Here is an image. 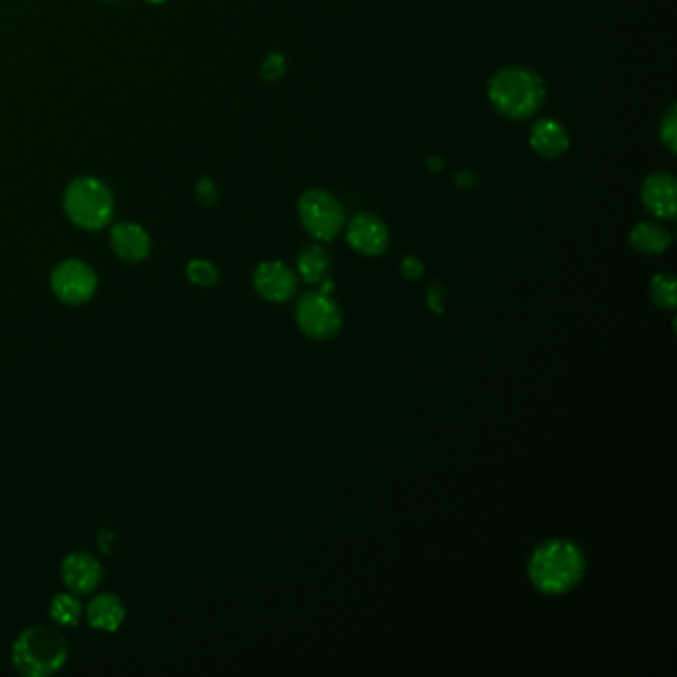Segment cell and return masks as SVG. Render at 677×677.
I'll return each mask as SVG.
<instances>
[{
  "label": "cell",
  "mask_w": 677,
  "mask_h": 677,
  "mask_svg": "<svg viewBox=\"0 0 677 677\" xmlns=\"http://www.w3.org/2000/svg\"><path fill=\"white\" fill-rule=\"evenodd\" d=\"M114 253L126 263H141L149 257L151 239L137 223H118L110 233Z\"/></svg>",
  "instance_id": "cell-12"
},
{
  "label": "cell",
  "mask_w": 677,
  "mask_h": 677,
  "mask_svg": "<svg viewBox=\"0 0 677 677\" xmlns=\"http://www.w3.org/2000/svg\"><path fill=\"white\" fill-rule=\"evenodd\" d=\"M68 660V642L50 626L26 628L12 646V666L26 677L58 674Z\"/></svg>",
  "instance_id": "cell-3"
},
{
  "label": "cell",
  "mask_w": 677,
  "mask_h": 677,
  "mask_svg": "<svg viewBox=\"0 0 677 677\" xmlns=\"http://www.w3.org/2000/svg\"><path fill=\"white\" fill-rule=\"evenodd\" d=\"M60 574L70 592L84 596L100 586L104 570L96 556L88 552H72L62 560Z\"/></svg>",
  "instance_id": "cell-9"
},
{
  "label": "cell",
  "mask_w": 677,
  "mask_h": 677,
  "mask_svg": "<svg viewBox=\"0 0 677 677\" xmlns=\"http://www.w3.org/2000/svg\"><path fill=\"white\" fill-rule=\"evenodd\" d=\"M50 286L56 298L70 306H80L92 300L98 290V276L94 269L78 259L62 261L52 274Z\"/></svg>",
  "instance_id": "cell-7"
},
{
  "label": "cell",
  "mask_w": 677,
  "mask_h": 677,
  "mask_svg": "<svg viewBox=\"0 0 677 677\" xmlns=\"http://www.w3.org/2000/svg\"><path fill=\"white\" fill-rule=\"evenodd\" d=\"M114 195L110 187L96 177L74 179L64 195V211L68 219L86 231H100L114 217Z\"/></svg>",
  "instance_id": "cell-4"
},
{
  "label": "cell",
  "mask_w": 677,
  "mask_h": 677,
  "mask_svg": "<svg viewBox=\"0 0 677 677\" xmlns=\"http://www.w3.org/2000/svg\"><path fill=\"white\" fill-rule=\"evenodd\" d=\"M253 286L257 294L269 302H286L296 294L298 280L294 271H290L280 261H267L257 267L253 274Z\"/></svg>",
  "instance_id": "cell-10"
},
{
  "label": "cell",
  "mask_w": 677,
  "mask_h": 677,
  "mask_svg": "<svg viewBox=\"0 0 677 677\" xmlns=\"http://www.w3.org/2000/svg\"><path fill=\"white\" fill-rule=\"evenodd\" d=\"M676 195L677 183L672 173L660 171L644 181L642 203L654 217L672 221L677 213Z\"/></svg>",
  "instance_id": "cell-11"
},
{
  "label": "cell",
  "mask_w": 677,
  "mask_h": 677,
  "mask_svg": "<svg viewBox=\"0 0 677 677\" xmlns=\"http://www.w3.org/2000/svg\"><path fill=\"white\" fill-rule=\"evenodd\" d=\"M88 624L100 632H118L126 620V606L118 594H98L86 606Z\"/></svg>",
  "instance_id": "cell-13"
},
{
  "label": "cell",
  "mask_w": 677,
  "mask_h": 677,
  "mask_svg": "<svg viewBox=\"0 0 677 677\" xmlns=\"http://www.w3.org/2000/svg\"><path fill=\"white\" fill-rule=\"evenodd\" d=\"M302 227L318 241H332L344 227V209L334 195L322 189H308L298 199Z\"/></svg>",
  "instance_id": "cell-5"
},
{
  "label": "cell",
  "mask_w": 677,
  "mask_h": 677,
  "mask_svg": "<svg viewBox=\"0 0 677 677\" xmlns=\"http://www.w3.org/2000/svg\"><path fill=\"white\" fill-rule=\"evenodd\" d=\"M542 78L523 66L499 70L489 82V100L493 108L509 120H527L541 110L544 102Z\"/></svg>",
  "instance_id": "cell-2"
},
{
  "label": "cell",
  "mask_w": 677,
  "mask_h": 677,
  "mask_svg": "<svg viewBox=\"0 0 677 677\" xmlns=\"http://www.w3.org/2000/svg\"><path fill=\"white\" fill-rule=\"evenodd\" d=\"M145 2H149V4H163V2H167V0H145Z\"/></svg>",
  "instance_id": "cell-26"
},
{
  "label": "cell",
  "mask_w": 677,
  "mask_h": 677,
  "mask_svg": "<svg viewBox=\"0 0 677 677\" xmlns=\"http://www.w3.org/2000/svg\"><path fill=\"white\" fill-rule=\"evenodd\" d=\"M445 292H443V286L439 284H431L429 290H427V306L431 308V312L435 314H443L445 312Z\"/></svg>",
  "instance_id": "cell-23"
},
{
  "label": "cell",
  "mask_w": 677,
  "mask_h": 677,
  "mask_svg": "<svg viewBox=\"0 0 677 677\" xmlns=\"http://www.w3.org/2000/svg\"><path fill=\"white\" fill-rule=\"evenodd\" d=\"M586 558L576 542L550 539L542 542L529 560V580L544 596L572 592L584 578Z\"/></svg>",
  "instance_id": "cell-1"
},
{
  "label": "cell",
  "mask_w": 677,
  "mask_h": 677,
  "mask_svg": "<svg viewBox=\"0 0 677 677\" xmlns=\"http://www.w3.org/2000/svg\"><path fill=\"white\" fill-rule=\"evenodd\" d=\"M296 324L310 340H330L342 328V312L326 292H306L296 304Z\"/></svg>",
  "instance_id": "cell-6"
},
{
  "label": "cell",
  "mask_w": 677,
  "mask_h": 677,
  "mask_svg": "<svg viewBox=\"0 0 677 677\" xmlns=\"http://www.w3.org/2000/svg\"><path fill=\"white\" fill-rule=\"evenodd\" d=\"M630 245L638 253L654 257V255H662V253H666L670 249L672 235L660 223L646 221V223H638L632 229V233H630Z\"/></svg>",
  "instance_id": "cell-15"
},
{
  "label": "cell",
  "mask_w": 677,
  "mask_h": 677,
  "mask_svg": "<svg viewBox=\"0 0 677 677\" xmlns=\"http://www.w3.org/2000/svg\"><path fill=\"white\" fill-rule=\"evenodd\" d=\"M429 167H431L433 171L441 169V159H437V157H431V159H429Z\"/></svg>",
  "instance_id": "cell-25"
},
{
  "label": "cell",
  "mask_w": 677,
  "mask_h": 677,
  "mask_svg": "<svg viewBox=\"0 0 677 677\" xmlns=\"http://www.w3.org/2000/svg\"><path fill=\"white\" fill-rule=\"evenodd\" d=\"M529 141L544 159H558L570 145L568 132L556 120H539L531 130Z\"/></svg>",
  "instance_id": "cell-14"
},
{
  "label": "cell",
  "mask_w": 677,
  "mask_h": 677,
  "mask_svg": "<svg viewBox=\"0 0 677 677\" xmlns=\"http://www.w3.org/2000/svg\"><path fill=\"white\" fill-rule=\"evenodd\" d=\"M662 132V141H664V145L672 151V153H676L677 151V120H676V106H672L670 110H668V114H666V118L662 120V128H660Z\"/></svg>",
  "instance_id": "cell-20"
},
{
  "label": "cell",
  "mask_w": 677,
  "mask_h": 677,
  "mask_svg": "<svg viewBox=\"0 0 677 677\" xmlns=\"http://www.w3.org/2000/svg\"><path fill=\"white\" fill-rule=\"evenodd\" d=\"M195 197L203 207H213L217 203L219 191L215 187V183L209 177H201L195 185Z\"/></svg>",
  "instance_id": "cell-21"
},
{
  "label": "cell",
  "mask_w": 677,
  "mask_h": 677,
  "mask_svg": "<svg viewBox=\"0 0 677 677\" xmlns=\"http://www.w3.org/2000/svg\"><path fill=\"white\" fill-rule=\"evenodd\" d=\"M423 272H425V269H423L421 261H417L415 257H406L402 261V274L406 276L407 280H417V278L423 276Z\"/></svg>",
  "instance_id": "cell-24"
},
{
  "label": "cell",
  "mask_w": 677,
  "mask_h": 677,
  "mask_svg": "<svg viewBox=\"0 0 677 677\" xmlns=\"http://www.w3.org/2000/svg\"><path fill=\"white\" fill-rule=\"evenodd\" d=\"M296 269H298V274H300V278L304 282L318 284V282L326 280V274H328V269H330V259H328V255H326V251L322 247L308 245L298 255Z\"/></svg>",
  "instance_id": "cell-16"
},
{
  "label": "cell",
  "mask_w": 677,
  "mask_h": 677,
  "mask_svg": "<svg viewBox=\"0 0 677 677\" xmlns=\"http://www.w3.org/2000/svg\"><path fill=\"white\" fill-rule=\"evenodd\" d=\"M187 278L203 288H211L219 282V271L211 261L205 259H195L187 265Z\"/></svg>",
  "instance_id": "cell-19"
},
{
  "label": "cell",
  "mask_w": 677,
  "mask_h": 677,
  "mask_svg": "<svg viewBox=\"0 0 677 677\" xmlns=\"http://www.w3.org/2000/svg\"><path fill=\"white\" fill-rule=\"evenodd\" d=\"M284 70H286V60L282 54L278 52H272L267 56V60L263 62V78L269 80V82H276L278 78L284 76Z\"/></svg>",
  "instance_id": "cell-22"
},
{
  "label": "cell",
  "mask_w": 677,
  "mask_h": 677,
  "mask_svg": "<svg viewBox=\"0 0 677 677\" xmlns=\"http://www.w3.org/2000/svg\"><path fill=\"white\" fill-rule=\"evenodd\" d=\"M650 294L660 308L674 310L677 304L676 278L672 274H656L650 284Z\"/></svg>",
  "instance_id": "cell-18"
},
{
  "label": "cell",
  "mask_w": 677,
  "mask_h": 677,
  "mask_svg": "<svg viewBox=\"0 0 677 677\" xmlns=\"http://www.w3.org/2000/svg\"><path fill=\"white\" fill-rule=\"evenodd\" d=\"M84 606L74 592H62L56 594L54 600L50 602V618L54 620L56 626L60 628H74L82 620Z\"/></svg>",
  "instance_id": "cell-17"
},
{
  "label": "cell",
  "mask_w": 677,
  "mask_h": 677,
  "mask_svg": "<svg viewBox=\"0 0 677 677\" xmlns=\"http://www.w3.org/2000/svg\"><path fill=\"white\" fill-rule=\"evenodd\" d=\"M348 245L364 257H380L390 245V233L384 221L370 213L356 215L346 229Z\"/></svg>",
  "instance_id": "cell-8"
}]
</instances>
